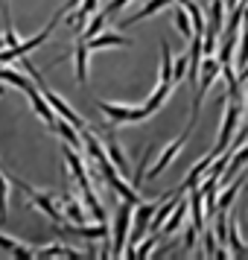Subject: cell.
Instances as JSON below:
<instances>
[{
    "instance_id": "1",
    "label": "cell",
    "mask_w": 248,
    "mask_h": 260,
    "mask_svg": "<svg viewBox=\"0 0 248 260\" xmlns=\"http://www.w3.org/2000/svg\"><path fill=\"white\" fill-rule=\"evenodd\" d=\"M96 164V170H99V173H102V178H105V184H108V190H111V193H117L120 199H126V202H131V205H140V190H134L131 187V184H126V181H123V173H120L117 167H114V161H111V158H99V161H94Z\"/></svg>"
},
{
    "instance_id": "2",
    "label": "cell",
    "mask_w": 248,
    "mask_h": 260,
    "mask_svg": "<svg viewBox=\"0 0 248 260\" xmlns=\"http://www.w3.org/2000/svg\"><path fill=\"white\" fill-rule=\"evenodd\" d=\"M9 181H12V187L21 190V193H24L26 199L32 202V205H36L44 216H50V222H53V225H61L64 219H67V216H64V211H59V205H56V199H53V196L38 193V190H32L26 181H21V178H15V176H9Z\"/></svg>"
},
{
    "instance_id": "3",
    "label": "cell",
    "mask_w": 248,
    "mask_h": 260,
    "mask_svg": "<svg viewBox=\"0 0 248 260\" xmlns=\"http://www.w3.org/2000/svg\"><path fill=\"white\" fill-rule=\"evenodd\" d=\"M96 108H99L114 126H120V123H140V120H146L152 114L146 106L134 108V106H120V103H105V100H96Z\"/></svg>"
},
{
    "instance_id": "4",
    "label": "cell",
    "mask_w": 248,
    "mask_h": 260,
    "mask_svg": "<svg viewBox=\"0 0 248 260\" xmlns=\"http://www.w3.org/2000/svg\"><path fill=\"white\" fill-rule=\"evenodd\" d=\"M222 73V61L216 56H204L201 59V71H199V82H196V100H193V117L199 120V108H201V96L210 91L213 79Z\"/></svg>"
},
{
    "instance_id": "5",
    "label": "cell",
    "mask_w": 248,
    "mask_h": 260,
    "mask_svg": "<svg viewBox=\"0 0 248 260\" xmlns=\"http://www.w3.org/2000/svg\"><path fill=\"white\" fill-rule=\"evenodd\" d=\"M239 114H242V108L236 100H231V106H225V114H222V126H219V135H216V146H213V152H225L228 149V143L236 138V126H239Z\"/></svg>"
},
{
    "instance_id": "6",
    "label": "cell",
    "mask_w": 248,
    "mask_h": 260,
    "mask_svg": "<svg viewBox=\"0 0 248 260\" xmlns=\"http://www.w3.org/2000/svg\"><path fill=\"white\" fill-rule=\"evenodd\" d=\"M131 202L120 199L117 205V219H114V246H111V254L120 257L126 251V240H129V231H131Z\"/></svg>"
},
{
    "instance_id": "7",
    "label": "cell",
    "mask_w": 248,
    "mask_h": 260,
    "mask_svg": "<svg viewBox=\"0 0 248 260\" xmlns=\"http://www.w3.org/2000/svg\"><path fill=\"white\" fill-rule=\"evenodd\" d=\"M193 129H196V117H190V126L184 129V135H181V138H175V141H172V143H169V146L164 149V152H161V161H158V164L149 170V178H158V176H161V173L166 170V167L175 161V155L184 149V143H187V138L193 135Z\"/></svg>"
},
{
    "instance_id": "8",
    "label": "cell",
    "mask_w": 248,
    "mask_h": 260,
    "mask_svg": "<svg viewBox=\"0 0 248 260\" xmlns=\"http://www.w3.org/2000/svg\"><path fill=\"white\" fill-rule=\"evenodd\" d=\"M96 9H99V0H82V3H79V9H73V12L67 15V21H64V24L82 36L85 26H88V18H94Z\"/></svg>"
},
{
    "instance_id": "9",
    "label": "cell",
    "mask_w": 248,
    "mask_h": 260,
    "mask_svg": "<svg viewBox=\"0 0 248 260\" xmlns=\"http://www.w3.org/2000/svg\"><path fill=\"white\" fill-rule=\"evenodd\" d=\"M102 146H105L108 158L114 161V167H117L120 173H129V161H126V152L120 149V143H117V132H114V123H111V129L102 132Z\"/></svg>"
},
{
    "instance_id": "10",
    "label": "cell",
    "mask_w": 248,
    "mask_h": 260,
    "mask_svg": "<svg viewBox=\"0 0 248 260\" xmlns=\"http://www.w3.org/2000/svg\"><path fill=\"white\" fill-rule=\"evenodd\" d=\"M61 228L67 234L85 237V240H108V222H94V225H76V222H61Z\"/></svg>"
},
{
    "instance_id": "11",
    "label": "cell",
    "mask_w": 248,
    "mask_h": 260,
    "mask_svg": "<svg viewBox=\"0 0 248 260\" xmlns=\"http://www.w3.org/2000/svg\"><path fill=\"white\" fill-rule=\"evenodd\" d=\"M131 44H134V41L126 38L123 32H105V29H102L99 36L88 38V50H91V53H94V50H105V47H123L126 50V47H131Z\"/></svg>"
},
{
    "instance_id": "12",
    "label": "cell",
    "mask_w": 248,
    "mask_h": 260,
    "mask_svg": "<svg viewBox=\"0 0 248 260\" xmlns=\"http://www.w3.org/2000/svg\"><path fill=\"white\" fill-rule=\"evenodd\" d=\"M219 155H222V152H207V155H204V158H201L199 164H196V167H193V170L187 173V178H184V184H181L178 190H181V193H190L193 187H199V181L204 178V173L210 170V164L216 161V158H219Z\"/></svg>"
},
{
    "instance_id": "13",
    "label": "cell",
    "mask_w": 248,
    "mask_h": 260,
    "mask_svg": "<svg viewBox=\"0 0 248 260\" xmlns=\"http://www.w3.org/2000/svg\"><path fill=\"white\" fill-rule=\"evenodd\" d=\"M181 196H184V193H181V190H175V193H172V196H169L166 202H161V205H158V211H155V216H152V225H149V231L161 234V228H164V222L169 219V213L175 211V205L181 202Z\"/></svg>"
},
{
    "instance_id": "14",
    "label": "cell",
    "mask_w": 248,
    "mask_h": 260,
    "mask_svg": "<svg viewBox=\"0 0 248 260\" xmlns=\"http://www.w3.org/2000/svg\"><path fill=\"white\" fill-rule=\"evenodd\" d=\"M166 6H172V0H146L140 9L131 15V18H126V21H123V26H131V24H137V21H146L149 15H158L161 9H166Z\"/></svg>"
},
{
    "instance_id": "15",
    "label": "cell",
    "mask_w": 248,
    "mask_h": 260,
    "mask_svg": "<svg viewBox=\"0 0 248 260\" xmlns=\"http://www.w3.org/2000/svg\"><path fill=\"white\" fill-rule=\"evenodd\" d=\"M88 41L85 38H79L76 41V47H73V61H76V82L85 85V79H88Z\"/></svg>"
},
{
    "instance_id": "16",
    "label": "cell",
    "mask_w": 248,
    "mask_h": 260,
    "mask_svg": "<svg viewBox=\"0 0 248 260\" xmlns=\"http://www.w3.org/2000/svg\"><path fill=\"white\" fill-rule=\"evenodd\" d=\"M245 164H248V143H245V146H239V149L234 152V158L228 161V167H225V173H222L225 184H228V181H234V178L239 176V170H242Z\"/></svg>"
},
{
    "instance_id": "17",
    "label": "cell",
    "mask_w": 248,
    "mask_h": 260,
    "mask_svg": "<svg viewBox=\"0 0 248 260\" xmlns=\"http://www.w3.org/2000/svg\"><path fill=\"white\" fill-rule=\"evenodd\" d=\"M61 199L67 202V208H64V216H67V222H76V225H85V222H88V211H85L82 202L73 199L67 190H64V196H61Z\"/></svg>"
},
{
    "instance_id": "18",
    "label": "cell",
    "mask_w": 248,
    "mask_h": 260,
    "mask_svg": "<svg viewBox=\"0 0 248 260\" xmlns=\"http://www.w3.org/2000/svg\"><path fill=\"white\" fill-rule=\"evenodd\" d=\"M161 82L175 85V59H172V53H169L166 38H161Z\"/></svg>"
},
{
    "instance_id": "19",
    "label": "cell",
    "mask_w": 248,
    "mask_h": 260,
    "mask_svg": "<svg viewBox=\"0 0 248 260\" xmlns=\"http://www.w3.org/2000/svg\"><path fill=\"white\" fill-rule=\"evenodd\" d=\"M187 213H190V199H184V196H181V202L175 205V211L169 213V219H166L164 228H161V234H172V231H175L178 225H181L184 219H187Z\"/></svg>"
},
{
    "instance_id": "20",
    "label": "cell",
    "mask_w": 248,
    "mask_h": 260,
    "mask_svg": "<svg viewBox=\"0 0 248 260\" xmlns=\"http://www.w3.org/2000/svg\"><path fill=\"white\" fill-rule=\"evenodd\" d=\"M172 24H175V29L184 38H193V32H196V29H193V18H190V9L181 6V3L172 9Z\"/></svg>"
},
{
    "instance_id": "21",
    "label": "cell",
    "mask_w": 248,
    "mask_h": 260,
    "mask_svg": "<svg viewBox=\"0 0 248 260\" xmlns=\"http://www.w3.org/2000/svg\"><path fill=\"white\" fill-rule=\"evenodd\" d=\"M201 202H204L201 190L193 187V190H190V213H193V225H196L199 231L204 228V216H207V213H204V208H201Z\"/></svg>"
},
{
    "instance_id": "22",
    "label": "cell",
    "mask_w": 248,
    "mask_h": 260,
    "mask_svg": "<svg viewBox=\"0 0 248 260\" xmlns=\"http://www.w3.org/2000/svg\"><path fill=\"white\" fill-rule=\"evenodd\" d=\"M169 94H172V82H161V79H158V88H155L152 96L146 100V108L155 114V111H158V108L166 103V96H169Z\"/></svg>"
},
{
    "instance_id": "23",
    "label": "cell",
    "mask_w": 248,
    "mask_h": 260,
    "mask_svg": "<svg viewBox=\"0 0 248 260\" xmlns=\"http://www.w3.org/2000/svg\"><path fill=\"white\" fill-rule=\"evenodd\" d=\"M0 79H3L6 85H18L21 91H26V88L32 85V76H29V73L24 76V73H18V71H9V68H0Z\"/></svg>"
},
{
    "instance_id": "24",
    "label": "cell",
    "mask_w": 248,
    "mask_h": 260,
    "mask_svg": "<svg viewBox=\"0 0 248 260\" xmlns=\"http://www.w3.org/2000/svg\"><path fill=\"white\" fill-rule=\"evenodd\" d=\"M228 248H231L234 257H242V254L248 251V246L239 240V228H236V222H228Z\"/></svg>"
},
{
    "instance_id": "25",
    "label": "cell",
    "mask_w": 248,
    "mask_h": 260,
    "mask_svg": "<svg viewBox=\"0 0 248 260\" xmlns=\"http://www.w3.org/2000/svg\"><path fill=\"white\" fill-rule=\"evenodd\" d=\"M9 176L0 170V222H6L9 219Z\"/></svg>"
},
{
    "instance_id": "26",
    "label": "cell",
    "mask_w": 248,
    "mask_h": 260,
    "mask_svg": "<svg viewBox=\"0 0 248 260\" xmlns=\"http://www.w3.org/2000/svg\"><path fill=\"white\" fill-rule=\"evenodd\" d=\"M105 18H108V12H96L94 18H91V24L85 26V32H82L85 41H88V38H94V36H99V32L105 29Z\"/></svg>"
},
{
    "instance_id": "27",
    "label": "cell",
    "mask_w": 248,
    "mask_h": 260,
    "mask_svg": "<svg viewBox=\"0 0 248 260\" xmlns=\"http://www.w3.org/2000/svg\"><path fill=\"white\" fill-rule=\"evenodd\" d=\"M236 47H239V56H236V68H245V64H248V24L239 26V41H236Z\"/></svg>"
},
{
    "instance_id": "28",
    "label": "cell",
    "mask_w": 248,
    "mask_h": 260,
    "mask_svg": "<svg viewBox=\"0 0 248 260\" xmlns=\"http://www.w3.org/2000/svg\"><path fill=\"white\" fill-rule=\"evenodd\" d=\"M239 184H242V176L236 178V181H231V187H228V190L222 193V196H219V202H216V205H219V211H228V208L234 205L236 193H239Z\"/></svg>"
},
{
    "instance_id": "29",
    "label": "cell",
    "mask_w": 248,
    "mask_h": 260,
    "mask_svg": "<svg viewBox=\"0 0 248 260\" xmlns=\"http://www.w3.org/2000/svg\"><path fill=\"white\" fill-rule=\"evenodd\" d=\"M222 21H225V0H210V24H207V26L219 29Z\"/></svg>"
},
{
    "instance_id": "30",
    "label": "cell",
    "mask_w": 248,
    "mask_h": 260,
    "mask_svg": "<svg viewBox=\"0 0 248 260\" xmlns=\"http://www.w3.org/2000/svg\"><path fill=\"white\" fill-rule=\"evenodd\" d=\"M149 158H152V146H146L140 164H137V173H134V178H131V187L134 190H140V181H143V176H146V161H149Z\"/></svg>"
},
{
    "instance_id": "31",
    "label": "cell",
    "mask_w": 248,
    "mask_h": 260,
    "mask_svg": "<svg viewBox=\"0 0 248 260\" xmlns=\"http://www.w3.org/2000/svg\"><path fill=\"white\" fill-rule=\"evenodd\" d=\"M155 251V231L149 237H143L140 243H137V248H134V257H149Z\"/></svg>"
},
{
    "instance_id": "32",
    "label": "cell",
    "mask_w": 248,
    "mask_h": 260,
    "mask_svg": "<svg viewBox=\"0 0 248 260\" xmlns=\"http://www.w3.org/2000/svg\"><path fill=\"white\" fill-rule=\"evenodd\" d=\"M187 71H190V53H181L175 59V82L187 79Z\"/></svg>"
},
{
    "instance_id": "33",
    "label": "cell",
    "mask_w": 248,
    "mask_h": 260,
    "mask_svg": "<svg viewBox=\"0 0 248 260\" xmlns=\"http://www.w3.org/2000/svg\"><path fill=\"white\" fill-rule=\"evenodd\" d=\"M12 257L29 260V257H36V248H32V246H21V243H18V246L12 248Z\"/></svg>"
},
{
    "instance_id": "34",
    "label": "cell",
    "mask_w": 248,
    "mask_h": 260,
    "mask_svg": "<svg viewBox=\"0 0 248 260\" xmlns=\"http://www.w3.org/2000/svg\"><path fill=\"white\" fill-rule=\"evenodd\" d=\"M196 234H199V228H196V225H190L187 234H184V248H187V251H193V248H196Z\"/></svg>"
},
{
    "instance_id": "35",
    "label": "cell",
    "mask_w": 248,
    "mask_h": 260,
    "mask_svg": "<svg viewBox=\"0 0 248 260\" xmlns=\"http://www.w3.org/2000/svg\"><path fill=\"white\" fill-rule=\"evenodd\" d=\"M216 240H219V237L210 234V231L204 228V248H207V254H213V251H216Z\"/></svg>"
},
{
    "instance_id": "36",
    "label": "cell",
    "mask_w": 248,
    "mask_h": 260,
    "mask_svg": "<svg viewBox=\"0 0 248 260\" xmlns=\"http://www.w3.org/2000/svg\"><path fill=\"white\" fill-rule=\"evenodd\" d=\"M126 3H129V0H111V3H108V6H105L108 18H111V15H114V12H120V9H123V6H126Z\"/></svg>"
},
{
    "instance_id": "37",
    "label": "cell",
    "mask_w": 248,
    "mask_h": 260,
    "mask_svg": "<svg viewBox=\"0 0 248 260\" xmlns=\"http://www.w3.org/2000/svg\"><path fill=\"white\" fill-rule=\"evenodd\" d=\"M236 76H239V82H245V79H248V64H245V68H239V73H236Z\"/></svg>"
},
{
    "instance_id": "38",
    "label": "cell",
    "mask_w": 248,
    "mask_h": 260,
    "mask_svg": "<svg viewBox=\"0 0 248 260\" xmlns=\"http://www.w3.org/2000/svg\"><path fill=\"white\" fill-rule=\"evenodd\" d=\"M225 3H228V9L234 12V9H236V6H239V3H242V0H225Z\"/></svg>"
},
{
    "instance_id": "39",
    "label": "cell",
    "mask_w": 248,
    "mask_h": 260,
    "mask_svg": "<svg viewBox=\"0 0 248 260\" xmlns=\"http://www.w3.org/2000/svg\"><path fill=\"white\" fill-rule=\"evenodd\" d=\"M9 44H6V36H0V50H6Z\"/></svg>"
},
{
    "instance_id": "40",
    "label": "cell",
    "mask_w": 248,
    "mask_h": 260,
    "mask_svg": "<svg viewBox=\"0 0 248 260\" xmlns=\"http://www.w3.org/2000/svg\"><path fill=\"white\" fill-rule=\"evenodd\" d=\"M3 94H6V85H0V96H3Z\"/></svg>"
},
{
    "instance_id": "41",
    "label": "cell",
    "mask_w": 248,
    "mask_h": 260,
    "mask_svg": "<svg viewBox=\"0 0 248 260\" xmlns=\"http://www.w3.org/2000/svg\"><path fill=\"white\" fill-rule=\"evenodd\" d=\"M6 3H9V0H0V9H3V6H6Z\"/></svg>"
},
{
    "instance_id": "42",
    "label": "cell",
    "mask_w": 248,
    "mask_h": 260,
    "mask_svg": "<svg viewBox=\"0 0 248 260\" xmlns=\"http://www.w3.org/2000/svg\"><path fill=\"white\" fill-rule=\"evenodd\" d=\"M178 3H181V6H187V3H190V0H178Z\"/></svg>"
},
{
    "instance_id": "43",
    "label": "cell",
    "mask_w": 248,
    "mask_h": 260,
    "mask_svg": "<svg viewBox=\"0 0 248 260\" xmlns=\"http://www.w3.org/2000/svg\"><path fill=\"white\" fill-rule=\"evenodd\" d=\"M245 114H248V100H245Z\"/></svg>"
}]
</instances>
